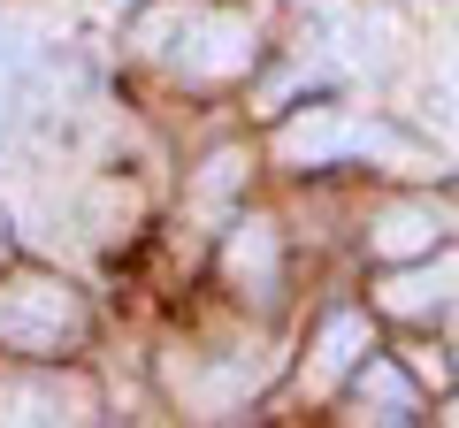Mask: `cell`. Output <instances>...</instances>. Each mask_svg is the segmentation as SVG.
Segmentation results:
<instances>
[{
  "instance_id": "cell-4",
  "label": "cell",
  "mask_w": 459,
  "mask_h": 428,
  "mask_svg": "<svg viewBox=\"0 0 459 428\" xmlns=\"http://www.w3.org/2000/svg\"><path fill=\"white\" fill-rule=\"evenodd\" d=\"M222 283L238 298H253V306H276V291H283V230L268 222V214H238V222H230Z\"/></svg>"
},
{
  "instance_id": "cell-6",
  "label": "cell",
  "mask_w": 459,
  "mask_h": 428,
  "mask_svg": "<svg viewBox=\"0 0 459 428\" xmlns=\"http://www.w3.org/2000/svg\"><path fill=\"white\" fill-rule=\"evenodd\" d=\"M100 398L69 375H0V421H92Z\"/></svg>"
},
{
  "instance_id": "cell-3",
  "label": "cell",
  "mask_w": 459,
  "mask_h": 428,
  "mask_svg": "<svg viewBox=\"0 0 459 428\" xmlns=\"http://www.w3.org/2000/svg\"><path fill=\"white\" fill-rule=\"evenodd\" d=\"M92 330V306H84L77 283L47 276V268H16L0 276V352H23V360H62L84 345Z\"/></svg>"
},
{
  "instance_id": "cell-9",
  "label": "cell",
  "mask_w": 459,
  "mask_h": 428,
  "mask_svg": "<svg viewBox=\"0 0 459 428\" xmlns=\"http://www.w3.org/2000/svg\"><path fill=\"white\" fill-rule=\"evenodd\" d=\"M352 406H360L352 421H413V413H421V406H413V382L398 375L391 360H360V382H352Z\"/></svg>"
},
{
  "instance_id": "cell-7",
  "label": "cell",
  "mask_w": 459,
  "mask_h": 428,
  "mask_svg": "<svg viewBox=\"0 0 459 428\" xmlns=\"http://www.w3.org/2000/svg\"><path fill=\"white\" fill-rule=\"evenodd\" d=\"M368 352H376V330H368V313H329L322 337H314V360H307V390H337L344 375H360Z\"/></svg>"
},
{
  "instance_id": "cell-5",
  "label": "cell",
  "mask_w": 459,
  "mask_h": 428,
  "mask_svg": "<svg viewBox=\"0 0 459 428\" xmlns=\"http://www.w3.org/2000/svg\"><path fill=\"white\" fill-rule=\"evenodd\" d=\"M452 298H459V261H437V253H421V261H398L391 276H383L376 306H383V313H398V321H437Z\"/></svg>"
},
{
  "instance_id": "cell-11",
  "label": "cell",
  "mask_w": 459,
  "mask_h": 428,
  "mask_svg": "<svg viewBox=\"0 0 459 428\" xmlns=\"http://www.w3.org/2000/svg\"><path fill=\"white\" fill-rule=\"evenodd\" d=\"M406 352H413L406 367H413V375H429V390H444V382H452V367L437 360V345H406Z\"/></svg>"
},
{
  "instance_id": "cell-1",
  "label": "cell",
  "mask_w": 459,
  "mask_h": 428,
  "mask_svg": "<svg viewBox=\"0 0 459 428\" xmlns=\"http://www.w3.org/2000/svg\"><path fill=\"white\" fill-rule=\"evenodd\" d=\"M131 47L146 62H161L169 77H192V84H230L253 69V23L214 8V0H161L146 8L131 31Z\"/></svg>"
},
{
  "instance_id": "cell-12",
  "label": "cell",
  "mask_w": 459,
  "mask_h": 428,
  "mask_svg": "<svg viewBox=\"0 0 459 428\" xmlns=\"http://www.w3.org/2000/svg\"><path fill=\"white\" fill-rule=\"evenodd\" d=\"M0 253H8V214H0Z\"/></svg>"
},
{
  "instance_id": "cell-2",
  "label": "cell",
  "mask_w": 459,
  "mask_h": 428,
  "mask_svg": "<svg viewBox=\"0 0 459 428\" xmlns=\"http://www.w3.org/2000/svg\"><path fill=\"white\" fill-rule=\"evenodd\" d=\"M276 161L283 168H337V161H383L391 176H437V153L413 146L406 131L376 116H352V107H299L276 131Z\"/></svg>"
},
{
  "instance_id": "cell-8",
  "label": "cell",
  "mask_w": 459,
  "mask_h": 428,
  "mask_svg": "<svg viewBox=\"0 0 459 428\" xmlns=\"http://www.w3.org/2000/svg\"><path fill=\"white\" fill-rule=\"evenodd\" d=\"M444 245V214L437 207H421V199H406V207H383L376 214V230H368V253L376 261H421V253H437Z\"/></svg>"
},
{
  "instance_id": "cell-10",
  "label": "cell",
  "mask_w": 459,
  "mask_h": 428,
  "mask_svg": "<svg viewBox=\"0 0 459 428\" xmlns=\"http://www.w3.org/2000/svg\"><path fill=\"white\" fill-rule=\"evenodd\" d=\"M238 184H246V153H214L207 176H199V199H230Z\"/></svg>"
}]
</instances>
